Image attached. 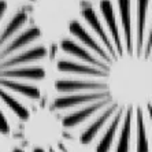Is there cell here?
I'll return each instance as SVG.
<instances>
[{
  "label": "cell",
  "instance_id": "cell-1",
  "mask_svg": "<svg viewBox=\"0 0 152 152\" xmlns=\"http://www.w3.org/2000/svg\"><path fill=\"white\" fill-rule=\"evenodd\" d=\"M53 108L95 152H152V0H99L69 23Z\"/></svg>",
  "mask_w": 152,
  "mask_h": 152
},
{
  "label": "cell",
  "instance_id": "cell-2",
  "mask_svg": "<svg viewBox=\"0 0 152 152\" xmlns=\"http://www.w3.org/2000/svg\"><path fill=\"white\" fill-rule=\"evenodd\" d=\"M51 58L29 11L0 0V134H10L12 119L29 121L33 103L41 99Z\"/></svg>",
  "mask_w": 152,
  "mask_h": 152
},
{
  "label": "cell",
  "instance_id": "cell-3",
  "mask_svg": "<svg viewBox=\"0 0 152 152\" xmlns=\"http://www.w3.org/2000/svg\"><path fill=\"white\" fill-rule=\"evenodd\" d=\"M11 152H26V151H25V149H22V148H14ZM32 152H45V149L40 148V147H36V148L32 149Z\"/></svg>",
  "mask_w": 152,
  "mask_h": 152
}]
</instances>
